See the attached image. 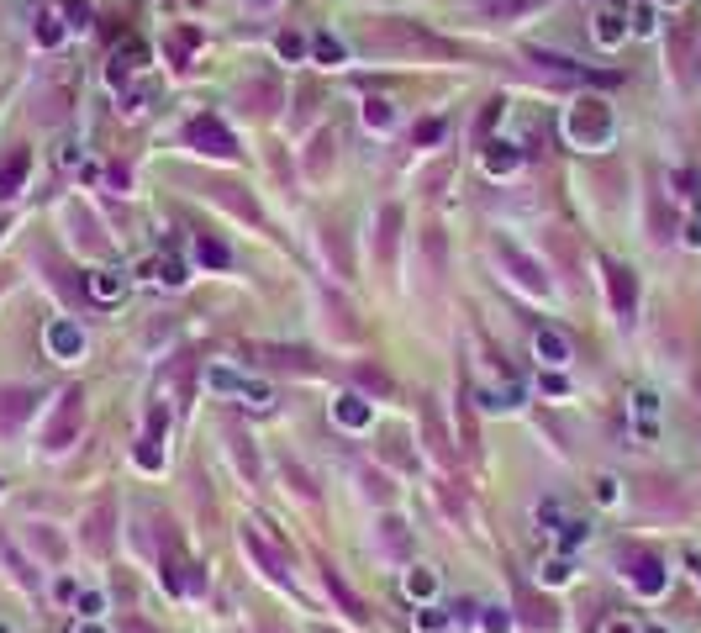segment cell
Masks as SVG:
<instances>
[{"label":"cell","mask_w":701,"mask_h":633,"mask_svg":"<svg viewBox=\"0 0 701 633\" xmlns=\"http://www.w3.org/2000/svg\"><path fill=\"white\" fill-rule=\"evenodd\" d=\"M364 48L380 58H449L454 43H443L438 32L416 27L407 16H385V21H369L364 27Z\"/></svg>","instance_id":"6da1fadb"},{"label":"cell","mask_w":701,"mask_h":633,"mask_svg":"<svg viewBox=\"0 0 701 633\" xmlns=\"http://www.w3.org/2000/svg\"><path fill=\"white\" fill-rule=\"evenodd\" d=\"M612 112H606V101H575L570 106V116H565V137L575 143V148H606L612 143Z\"/></svg>","instance_id":"7a4b0ae2"},{"label":"cell","mask_w":701,"mask_h":633,"mask_svg":"<svg viewBox=\"0 0 701 633\" xmlns=\"http://www.w3.org/2000/svg\"><path fill=\"white\" fill-rule=\"evenodd\" d=\"M243 549L259 560V571L269 580H291V549H285V538L275 533V522H248V528H243Z\"/></svg>","instance_id":"3957f363"},{"label":"cell","mask_w":701,"mask_h":633,"mask_svg":"<svg viewBox=\"0 0 701 633\" xmlns=\"http://www.w3.org/2000/svg\"><path fill=\"white\" fill-rule=\"evenodd\" d=\"M79 422H85V391L79 386H69L54 406V422L43 428V454H63L74 438H79Z\"/></svg>","instance_id":"277c9868"},{"label":"cell","mask_w":701,"mask_h":633,"mask_svg":"<svg viewBox=\"0 0 701 633\" xmlns=\"http://www.w3.org/2000/svg\"><path fill=\"white\" fill-rule=\"evenodd\" d=\"M63 228H69V237H74V248H79V254H90V259H111V237L101 232V222H95V212H90V206L63 201Z\"/></svg>","instance_id":"5b68a950"},{"label":"cell","mask_w":701,"mask_h":633,"mask_svg":"<svg viewBox=\"0 0 701 633\" xmlns=\"http://www.w3.org/2000/svg\"><path fill=\"white\" fill-rule=\"evenodd\" d=\"M185 143L195 154H206V159H237V137L222 127V116H190Z\"/></svg>","instance_id":"8992f818"},{"label":"cell","mask_w":701,"mask_h":633,"mask_svg":"<svg viewBox=\"0 0 701 633\" xmlns=\"http://www.w3.org/2000/svg\"><path fill=\"white\" fill-rule=\"evenodd\" d=\"M496 259L512 270V280H517L523 290H532V296H543V290H548V270H543L532 254H523L512 237H501V243H496Z\"/></svg>","instance_id":"52a82bcc"},{"label":"cell","mask_w":701,"mask_h":633,"mask_svg":"<svg viewBox=\"0 0 701 633\" xmlns=\"http://www.w3.org/2000/svg\"><path fill=\"white\" fill-rule=\"evenodd\" d=\"M111 522H117V502L101 496V502L85 512V522H79V544H85L90 554H111Z\"/></svg>","instance_id":"ba28073f"},{"label":"cell","mask_w":701,"mask_h":633,"mask_svg":"<svg viewBox=\"0 0 701 633\" xmlns=\"http://www.w3.org/2000/svg\"><path fill=\"white\" fill-rule=\"evenodd\" d=\"M27 174H32V148H27V143L5 148V154H0V201H16V196L27 190Z\"/></svg>","instance_id":"9c48e42d"},{"label":"cell","mask_w":701,"mask_h":633,"mask_svg":"<svg viewBox=\"0 0 701 633\" xmlns=\"http://www.w3.org/2000/svg\"><path fill=\"white\" fill-rule=\"evenodd\" d=\"M37 412V391H27V386H5L0 391V433L11 438V433H21V422Z\"/></svg>","instance_id":"30bf717a"},{"label":"cell","mask_w":701,"mask_h":633,"mask_svg":"<svg viewBox=\"0 0 701 633\" xmlns=\"http://www.w3.org/2000/svg\"><path fill=\"white\" fill-rule=\"evenodd\" d=\"M69 106H74V79H69V74H59V79H54V85L37 96V106H32V112H37V121L59 127L63 116H69Z\"/></svg>","instance_id":"8fae6325"},{"label":"cell","mask_w":701,"mask_h":633,"mask_svg":"<svg viewBox=\"0 0 701 633\" xmlns=\"http://www.w3.org/2000/svg\"><path fill=\"white\" fill-rule=\"evenodd\" d=\"M606 290H612V312L628 322L633 306H639V280H633V270H628V264H606Z\"/></svg>","instance_id":"7c38bea8"},{"label":"cell","mask_w":701,"mask_h":633,"mask_svg":"<svg viewBox=\"0 0 701 633\" xmlns=\"http://www.w3.org/2000/svg\"><path fill=\"white\" fill-rule=\"evenodd\" d=\"M422 412V433H427V454L443 464V470H454V444H449V433H443V417H438V406L422 402L416 406Z\"/></svg>","instance_id":"4fadbf2b"},{"label":"cell","mask_w":701,"mask_h":633,"mask_svg":"<svg viewBox=\"0 0 701 633\" xmlns=\"http://www.w3.org/2000/svg\"><path fill=\"white\" fill-rule=\"evenodd\" d=\"M206 196L211 201H222L233 217H243V222H259V206H253V196H243V185H233V179H211L206 185Z\"/></svg>","instance_id":"5bb4252c"},{"label":"cell","mask_w":701,"mask_h":633,"mask_svg":"<svg viewBox=\"0 0 701 633\" xmlns=\"http://www.w3.org/2000/svg\"><path fill=\"white\" fill-rule=\"evenodd\" d=\"M48 354H54V359H79V354H85V333H79V322L59 317V322L48 328Z\"/></svg>","instance_id":"9a60e30c"},{"label":"cell","mask_w":701,"mask_h":633,"mask_svg":"<svg viewBox=\"0 0 701 633\" xmlns=\"http://www.w3.org/2000/svg\"><path fill=\"white\" fill-rule=\"evenodd\" d=\"M375 533H380V554H391V560H407L411 554V533L401 518H385Z\"/></svg>","instance_id":"2e32d148"},{"label":"cell","mask_w":701,"mask_h":633,"mask_svg":"<svg viewBox=\"0 0 701 633\" xmlns=\"http://www.w3.org/2000/svg\"><path fill=\"white\" fill-rule=\"evenodd\" d=\"M664 565H659V560H654V554H633V586H639L643 596H659V591H664Z\"/></svg>","instance_id":"e0dca14e"},{"label":"cell","mask_w":701,"mask_h":633,"mask_svg":"<svg viewBox=\"0 0 701 633\" xmlns=\"http://www.w3.org/2000/svg\"><path fill=\"white\" fill-rule=\"evenodd\" d=\"M532 348H538V359L554 364V370L570 364V344H565V333H554V328H538V333H532Z\"/></svg>","instance_id":"ac0fdd59"},{"label":"cell","mask_w":701,"mask_h":633,"mask_svg":"<svg viewBox=\"0 0 701 633\" xmlns=\"http://www.w3.org/2000/svg\"><path fill=\"white\" fill-rule=\"evenodd\" d=\"M322 248H327V259H333V270H338V280H353L349 232H343V228H327V237H322Z\"/></svg>","instance_id":"d6986e66"},{"label":"cell","mask_w":701,"mask_h":633,"mask_svg":"<svg viewBox=\"0 0 701 633\" xmlns=\"http://www.w3.org/2000/svg\"><path fill=\"white\" fill-rule=\"evenodd\" d=\"M322 586H327V596H338V607H343V612H349V618H359V623H364V618H369V612H364V602H359V596H353V591H349V580L338 576V571H333V565H327V571H322Z\"/></svg>","instance_id":"ffe728a7"},{"label":"cell","mask_w":701,"mask_h":633,"mask_svg":"<svg viewBox=\"0 0 701 633\" xmlns=\"http://www.w3.org/2000/svg\"><path fill=\"white\" fill-rule=\"evenodd\" d=\"M327 159H338V132H317L311 154H306V174L311 179H327Z\"/></svg>","instance_id":"44dd1931"},{"label":"cell","mask_w":701,"mask_h":633,"mask_svg":"<svg viewBox=\"0 0 701 633\" xmlns=\"http://www.w3.org/2000/svg\"><path fill=\"white\" fill-rule=\"evenodd\" d=\"M396 237H401V206H380V259L396 264Z\"/></svg>","instance_id":"7402d4cb"},{"label":"cell","mask_w":701,"mask_h":633,"mask_svg":"<svg viewBox=\"0 0 701 633\" xmlns=\"http://www.w3.org/2000/svg\"><path fill=\"white\" fill-rule=\"evenodd\" d=\"M280 106V85H269V79H259V85H248L243 90V112H253V116H269Z\"/></svg>","instance_id":"603a6c76"},{"label":"cell","mask_w":701,"mask_h":633,"mask_svg":"<svg viewBox=\"0 0 701 633\" xmlns=\"http://www.w3.org/2000/svg\"><path fill=\"white\" fill-rule=\"evenodd\" d=\"M195 259H201L206 270H227V264H233L227 243H222V237H211V232H201V237H195Z\"/></svg>","instance_id":"cb8c5ba5"},{"label":"cell","mask_w":701,"mask_h":633,"mask_svg":"<svg viewBox=\"0 0 701 633\" xmlns=\"http://www.w3.org/2000/svg\"><path fill=\"white\" fill-rule=\"evenodd\" d=\"M407 596H411V602H433V596H438V571L411 565V571H407Z\"/></svg>","instance_id":"d4e9b609"},{"label":"cell","mask_w":701,"mask_h":633,"mask_svg":"<svg viewBox=\"0 0 701 633\" xmlns=\"http://www.w3.org/2000/svg\"><path fill=\"white\" fill-rule=\"evenodd\" d=\"M523 164V154L512 143H485V174H512Z\"/></svg>","instance_id":"484cf974"},{"label":"cell","mask_w":701,"mask_h":633,"mask_svg":"<svg viewBox=\"0 0 701 633\" xmlns=\"http://www.w3.org/2000/svg\"><path fill=\"white\" fill-rule=\"evenodd\" d=\"M90 296H95V301H121V296H127V275H121V270L90 275Z\"/></svg>","instance_id":"4316f807"},{"label":"cell","mask_w":701,"mask_h":633,"mask_svg":"<svg viewBox=\"0 0 701 633\" xmlns=\"http://www.w3.org/2000/svg\"><path fill=\"white\" fill-rule=\"evenodd\" d=\"M369 417H375V412H369V402H364V396H343V402H338V422H343V428H353V433H359V428H369Z\"/></svg>","instance_id":"83f0119b"},{"label":"cell","mask_w":701,"mask_h":633,"mask_svg":"<svg viewBox=\"0 0 701 633\" xmlns=\"http://www.w3.org/2000/svg\"><path fill=\"white\" fill-rule=\"evenodd\" d=\"M623 37H628L623 16H617V11H601V16H596V43H601V48H617Z\"/></svg>","instance_id":"f1b7e54d"},{"label":"cell","mask_w":701,"mask_h":633,"mask_svg":"<svg viewBox=\"0 0 701 633\" xmlns=\"http://www.w3.org/2000/svg\"><path fill=\"white\" fill-rule=\"evenodd\" d=\"M633 412H639V428H643V438H654V417H659V396H654V391H639V396H633Z\"/></svg>","instance_id":"f546056e"},{"label":"cell","mask_w":701,"mask_h":633,"mask_svg":"<svg viewBox=\"0 0 701 633\" xmlns=\"http://www.w3.org/2000/svg\"><path fill=\"white\" fill-rule=\"evenodd\" d=\"M148 43H127V48H117V58H111V63H117V69H127V74H132V69H148Z\"/></svg>","instance_id":"4dcf8cb0"},{"label":"cell","mask_w":701,"mask_h":633,"mask_svg":"<svg viewBox=\"0 0 701 633\" xmlns=\"http://www.w3.org/2000/svg\"><path fill=\"white\" fill-rule=\"evenodd\" d=\"M422 243H427V275L438 280V275H443V232L427 228V232H422Z\"/></svg>","instance_id":"1f68e13d"},{"label":"cell","mask_w":701,"mask_h":633,"mask_svg":"<svg viewBox=\"0 0 701 633\" xmlns=\"http://www.w3.org/2000/svg\"><path fill=\"white\" fill-rule=\"evenodd\" d=\"M233 454H237V470H243L248 480H259V454H253V444H248L243 433H233Z\"/></svg>","instance_id":"d6a6232c"},{"label":"cell","mask_w":701,"mask_h":633,"mask_svg":"<svg viewBox=\"0 0 701 633\" xmlns=\"http://www.w3.org/2000/svg\"><path fill=\"white\" fill-rule=\"evenodd\" d=\"M311 54H317V63H343V58H349V48H343L338 37H327V32H322V37L311 43Z\"/></svg>","instance_id":"836d02e7"},{"label":"cell","mask_w":701,"mask_h":633,"mask_svg":"<svg viewBox=\"0 0 701 633\" xmlns=\"http://www.w3.org/2000/svg\"><path fill=\"white\" fill-rule=\"evenodd\" d=\"M364 121H369L375 132H385V127L396 121V112H391V101H375V96H369V101H364Z\"/></svg>","instance_id":"e575fe53"},{"label":"cell","mask_w":701,"mask_h":633,"mask_svg":"<svg viewBox=\"0 0 701 633\" xmlns=\"http://www.w3.org/2000/svg\"><path fill=\"white\" fill-rule=\"evenodd\" d=\"M523 612H527L532 629H554V607H548V602H532L527 591H523Z\"/></svg>","instance_id":"d590c367"},{"label":"cell","mask_w":701,"mask_h":633,"mask_svg":"<svg viewBox=\"0 0 701 633\" xmlns=\"http://www.w3.org/2000/svg\"><path fill=\"white\" fill-rule=\"evenodd\" d=\"M449 623H454V618H449L443 607H433V602H427V607L416 612V629H422V633H443V629H449Z\"/></svg>","instance_id":"8d00e7d4"},{"label":"cell","mask_w":701,"mask_h":633,"mask_svg":"<svg viewBox=\"0 0 701 633\" xmlns=\"http://www.w3.org/2000/svg\"><path fill=\"white\" fill-rule=\"evenodd\" d=\"M275 54L301 63V58H306V37H301V32H280V37H275Z\"/></svg>","instance_id":"74e56055"},{"label":"cell","mask_w":701,"mask_h":633,"mask_svg":"<svg viewBox=\"0 0 701 633\" xmlns=\"http://www.w3.org/2000/svg\"><path fill=\"white\" fill-rule=\"evenodd\" d=\"M153 275H159V286H185V280H190L179 259H159V264H153Z\"/></svg>","instance_id":"f35d334b"},{"label":"cell","mask_w":701,"mask_h":633,"mask_svg":"<svg viewBox=\"0 0 701 633\" xmlns=\"http://www.w3.org/2000/svg\"><path fill=\"white\" fill-rule=\"evenodd\" d=\"M359 386L375 391V396H391V375H385V370H369V364H364V370H359Z\"/></svg>","instance_id":"ab89813d"},{"label":"cell","mask_w":701,"mask_h":633,"mask_svg":"<svg viewBox=\"0 0 701 633\" xmlns=\"http://www.w3.org/2000/svg\"><path fill=\"white\" fill-rule=\"evenodd\" d=\"M538 522H543L548 533H565V528H570V518H565V507H559V502H543V507H538Z\"/></svg>","instance_id":"60d3db41"},{"label":"cell","mask_w":701,"mask_h":633,"mask_svg":"<svg viewBox=\"0 0 701 633\" xmlns=\"http://www.w3.org/2000/svg\"><path fill=\"white\" fill-rule=\"evenodd\" d=\"M206 386H211V391H237V396H243L248 380H237L233 370H206Z\"/></svg>","instance_id":"b9f144b4"},{"label":"cell","mask_w":701,"mask_h":633,"mask_svg":"<svg viewBox=\"0 0 701 633\" xmlns=\"http://www.w3.org/2000/svg\"><path fill=\"white\" fill-rule=\"evenodd\" d=\"M63 16H69L74 32H90V5L85 0H63Z\"/></svg>","instance_id":"7bdbcfd3"},{"label":"cell","mask_w":701,"mask_h":633,"mask_svg":"<svg viewBox=\"0 0 701 633\" xmlns=\"http://www.w3.org/2000/svg\"><path fill=\"white\" fill-rule=\"evenodd\" d=\"M37 43H43V48H59V43H63V27L54 21V16H43V21H37Z\"/></svg>","instance_id":"ee69618b"},{"label":"cell","mask_w":701,"mask_h":633,"mask_svg":"<svg viewBox=\"0 0 701 633\" xmlns=\"http://www.w3.org/2000/svg\"><path fill=\"white\" fill-rule=\"evenodd\" d=\"M512 629V612L507 607H485V633H507Z\"/></svg>","instance_id":"f6af8a7d"},{"label":"cell","mask_w":701,"mask_h":633,"mask_svg":"<svg viewBox=\"0 0 701 633\" xmlns=\"http://www.w3.org/2000/svg\"><path fill=\"white\" fill-rule=\"evenodd\" d=\"M459 428H465V449L474 454L480 444H474V417H469V402H465V396H459Z\"/></svg>","instance_id":"bcb514c9"},{"label":"cell","mask_w":701,"mask_h":633,"mask_svg":"<svg viewBox=\"0 0 701 633\" xmlns=\"http://www.w3.org/2000/svg\"><path fill=\"white\" fill-rule=\"evenodd\" d=\"M438 137H443V121H438V116L416 121V143H438Z\"/></svg>","instance_id":"7dc6e473"},{"label":"cell","mask_w":701,"mask_h":633,"mask_svg":"<svg viewBox=\"0 0 701 633\" xmlns=\"http://www.w3.org/2000/svg\"><path fill=\"white\" fill-rule=\"evenodd\" d=\"M543 580H554V586L570 580V560H548V565H543Z\"/></svg>","instance_id":"c3c4849f"},{"label":"cell","mask_w":701,"mask_h":633,"mask_svg":"<svg viewBox=\"0 0 701 633\" xmlns=\"http://www.w3.org/2000/svg\"><path fill=\"white\" fill-rule=\"evenodd\" d=\"M79 607H85V618H95V612L106 607V596H101V591H85V596H79Z\"/></svg>","instance_id":"681fc988"},{"label":"cell","mask_w":701,"mask_h":633,"mask_svg":"<svg viewBox=\"0 0 701 633\" xmlns=\"http://www.w3.org/2000/svg\"><path fill=\"white\" fill-rule=\"evenodd\" d=\"M596 496H601V502H617V480H612V475H601V480H596Z\"/></svg>","instance_id":"f907efd6"},{"label":"cell","mask_w":701,"mask_h":633,"mask_svg":"<svg viewBox=\"0 0 701 633\" xmlns=\"http://www.w3.org/2000/svg\"><path fill=\"white\" fill-rule=\"evenodd\" d=\"M74 159H79V143H69V137H63V143H59V164H74Z\"/></svg>","instance_id":"816d5d0a"},{"label":"cell","mask_w":701,"mask_h":633,"mask_svg":"<svg viewBox=\"0 0 701 633\" xmlns=\"http://www.w3.org/2000/svg\"><path fill=\"white\" fill-rule=\"evenodd\" d=\"M121 633H159V629H148L143 618H121Z\"/></svg>","instance_id":"f5cc1de1"},{"label":"cell","mask_w":701,"mask_h":633,"mask_svg":"<svg viewBox=\"0 0 701 633\" xmlns=\"http://www.w3.org/2000/svg\"><path fill=\"white\" fill-rule=\"evenodd\" d=\"M633 32H654V11H648V5L639 11V21H633Z\"/></svg>","instance_id":"db71d44e"},{"label":"cell","mask_w":701,"mask_h":633,"mask_svg":"<svg viewBox=\"0 0 701 633\" xmlns=\"http://www.w3.org/2000/svg\"><path fill=\"white\" fill-rule=\"evenodd\" d=\"M606 633H639L633 623H606Z\"/></svg>","instance_id":"11a10c76"},{"label":"cell","mask_w":701,"mask_h":633,"mask_svg":"<svg viewBox=\"0 0 701 633\" xmlns=\"http://www.w3.org/2000/svg\"><path fill=\"white\" fill-rule=\"evenodd\" d=\"M74 633H106V629H101V623H95V618H90V623H85V629H74Z\"/></svg>","instance_id":"9f6ffc18"}]
</instances>
